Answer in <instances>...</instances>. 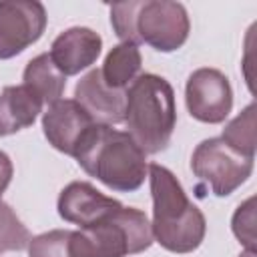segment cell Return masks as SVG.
Here are the masks:
<instances>
[{
  "instance_id": "ac0fdd59",
  "label": "cell",
  "mask_w": 257,
  "mask_h": 257,
  "mask_svg": "<svg viewBox=\"0 0 257 257\" xmlns=\"http://www.w3.org/2000/svg\"><path fill=\"white\" fill-rule=\"evenodd\" d=\"M70 235L68 229H52L40 233L28 243V257H72L70 255Z\"/></svg>"
},
{
  "instance_id": "2e32d148",
  "label": "cell",
  "mask_w": 257,
  "mask_h": 257,
  "mask_svg": "<svg viewBox=\"0 0 257 257\" xmlns=\"http://www.w3.org/2000/svg\"><path fill=\"white\" fill-rule=\"evenodd\" d=\"M255 102L247 104L233 120H229L223 128L221 141L231 147L235 153L255 159Z\"/></svg>"
},
{
  "instance_id": "7a4b0ae2",
  "label": "cell",
  "mask_w": 257,
  "mask_h": 257,
  "mask_svg": "<svg viewBox=\"0 0 257 257\" xmlns=\"http://www.w3.org/2000/svg\"><path fill=\"white\" fill-rule=\"evenodd\" d=\"M153 197V239L171 253H191L201 247L207 221L203 211L187 197L179 179L163 165H149Z\"/></svg>"
},
{
  "instance_id": "277c9868",
  "label": "cell",
  "mask_w": 257,
  "mask_h": 257,
  "mask_svg": "<svg viewBox=\"0 0 257 257\" xmlns=\"http://www.w3.org/2000/svg\"><path fill=\"white\" fill-rule=\"evenodd\" d=\"M110 24L120 42H145L159 52L179 50L191 30L187 8L171 0L116 2L110 6Z\"/></svg>"
},
{
  "instance_id": "6da1fadb",
  "label": "cell",
  "mask_w": 257,
  "mask_h": 257,
  "mask_svg": "<svg viewBox=\"0 0 257 257\" xmlns=\"http://www.w3.org/2000/svg\"><path fill=\"white\" fill-rule=\"evenodd\" d=\"M76 163L86 175L98 179L116 193L141 189L149 173L147 155L126 131L94 122L74 151Z\"/></svg>"
},
{
  "instance_id": "44dd1931",
  "label": "cell",
  "mask_w": 257,
  "mask_h": 257,
  "mask_svg": "<svg viewBox=\"0 0 257 257\" xmlns=\"http://www.w3.org/2000/svg\"><path fill=\"white\" fill-rule=\"evenodd\" d=\"M239 257H255V251H249V249H245V251H243Z\"/></svg>"
},
{
  "instance_id": "9c48e42d",
  "label": "cell",
  "mask_w": 257,
  "mask_h": 257,
  "mask_svg": "<svg viewBox=\"0 0 257 257\" xmlns=\"http://www.w3.org/2000/svg\"><path fill=\"white\" fill-rule=\"evenodd\" d=\"M94 120L74 98H58L42 112V131L46 141L60 153L74 157L84 135Z\"/></svg>"
},
{
  "instance_id": "9a60e30c",
  "label": "cell",
  "mask_w": 257,
  "mask_h": 257,
  "mask_svg": "<svg viewBox=\"0 0 257 257\" xmlns=\"http://www.w3.org/2000/svg\"><path fill=\"white\" fill-rule=\"evenodd\" d=\"M143 66V56L139 44L120 42L110 48L100 68V76L106 86L114 90H126V86L139 76Z\"/></svg>"
},
{
  "instance_id": "8fae6325",
  "label": "cell",
  "mask_w": 257,
  "mask_h": 257,
  "mask_svg": "<svg viewBox=\"0 0 257 257\" xmlns=\"http://www.w3.org/2000/svg\"><path fill=\"white\" fill-rule=\"evenodd\" d=\"M102 48L98 32L86 26H72L60 32L50 46V60L64 76H74L96 62Z\"/></svg>"
},
{
  "instance_id": "30bf717a",
  "label": "cell",
  "mask_w": 257,
  "mask_h": 257,
  "mask_svg": "<svg viewBox=\"0 0 257 257\" xmlns=\"http://www.w3.org/2000/svg\"><path fill=\"white\" fill-rule=\"evenodd\" d=\"M122 203L102 195L94 185L86 181H72L68 183L60 195H58V215L72 225H78V229L90 227L108 215H112L116 209H120Z\"/></svg>"
},
{
  "instance_id": "7c38bea8",
  "label": "cell",
  "mask_w": 257,
  "mask_h": 257,
  "mask_svg": "<svg viewBox=\"0 0 257 257\" xmlns=\"http://www.w3.org/2000/svg\"><path fill=\"white\" fill-rule=\"evenodd\" d=\"M74 100L90 114L94 122L112 126L124 118V90L106 86L100 76V68L88 70L76 82Z\"/></svg>"
},
{
  "instance_id": "3957f363",
  "label": "cell",
  "mask_w": 257,
  "mask_h": 257,
  "mask_svg": "<svg viewBox=\"0 0 257 257\" xmlns=\"http://www.w3.org/2000/svg\"><path fill=\"white\" fill-rule=\"evenodd\" d=\"M122 122L145 155L165 151L177 124L175 90L171 82L153 72L139 74L124 90Z\"/></svg>"
},
{
  "instance_id": "5b68a950",
  "label": "cell",
  "mask_w": 257,
  "mask_h": 257,
  "mask_svg": "<svg viewBox=\"0 0 257 257\" xmlns=\"http://www.w3.org/2000/svg\"><path fill=\"white\" fill-rule=\"evenodd\" d=\"M153 229L147 215L135 207H120L106 219L72 231V257H126L153 245Z\"/></svg>"
},
{
  "instance_id": "5bb4252c",
  "label": "cell",
  "mask_w": 257,
  "mask_h": 257,
  "mask_svg": "<svg viewBox=\"0 0 257 257\" xmlns=\"http://www.w3.org/2000/svg\"><path fill=\"white\" fill-rule=\"evenodd\" d=\"M22 80H24L22 84L28 86L44 104L56 102L62 96L64 86H66V76L54 66L48 52L34 56L26 64Z\"/></svg>"
},
{
  "instance_id": "8992f818",
  "label": "cell",
  "mask_w": 257,
  "mask_h": 257,
  "mask_svg": "<svg viewBox=\"0 0 257 257\" xmlns=\"http://www.w3.org/2000/svg\"><path fill=\"white\" fill-rule=\"evenodd\" d=\"M253 161L227 147L221 137L201 141L191 157L193 175L217 197L235 193L253 173Z\"/></svg>"
},
{
  "instance_id": "ffe728a7",
  "label": "cell",
  "mask_w": 257,
  "mask_h": 257,
  "mask_svg": "<svg viewBox=\"0 0 257 257\" xmlns=\"http://www.w3.org/2000/svg\"><path fill=\"white\" fill-rule=\"evenodd\" d=\"M12 175H14L12 161L4 151H0V199H2V193L8 189V185L12 181Z\"/></svg>"
},
{
  "instance_id": "e0dca14e",
  "label": "cell",
  "mask_w": 257,
  "mask_h": 257,
  "mask_svg": "<svg viewBox=\"0 0 257 257\" xmlns=\"http://www.w3.org/2000/svg\"><path fill=\"white\" fill-rule=\"evenodd\" d=\"M30 231L14 213V209L0 199V255L8 251H22L30 243Z\"/></svg>"
},
{
  "instance_id": "d6986e66",
  "label": "cell",
  "mask_w": 257,
  "mask_h": 257,
  "mask_svg": "<svg viewBox=\"0 0 257 257\" xmlns=\"http://www.w3.org/2000/svg\"><path fill=\"white\" fill-rule=\"evenodd\" d=\"M231 229L245 249L255 251V197H249L237 207L231 219Z\"/></svg>"
},
{
  "instance_id": "4fadbf2b",
  "label": "cell",
  "mask_w": 257,
  "mask_h": 257,
  "mask_svg": "<svg viewBox=\"0 0 257 257\" xmlns=\"http://www.w3.org/2000/svg\"><path fill=\"white\" fill-rule=\"evenodd\" d=\"M44 102L24 84L0 90V137L14 135L34 124Z\"/></svg>"
},
{
  "instance_id": "52a82bcc",
  "label": "cell",
  "mask_w": 257,
  "mask_h": 257,
  "mask_svg": "<svg viewBox=\"0 0 257 257\" xmlns=\"http://www.w3.org/2000/svg\"><path fill=\"white\" fill-rule=\"evenodd\" d=\"M46 8L38 0L0 2V60H8L34 44L46 28Z\"/></svg>"
},
{
  "instance_id": "ba28073f",
  "label": "cell",
  "mask_w": 257,
  "mask_h": 257,
  "mask_svg": "<svg viewBox=\"0 0 257 257\" xmlns=\"http://www.w3.org/2000/svg\"><path fill=\"white\" fill-rule=\"evenodd\" d=\"M185 102L189 114L207 124L223 122L233 108V88L229 78L217 68H197L187 78Z\"/></svg>"
}]
</instances>
